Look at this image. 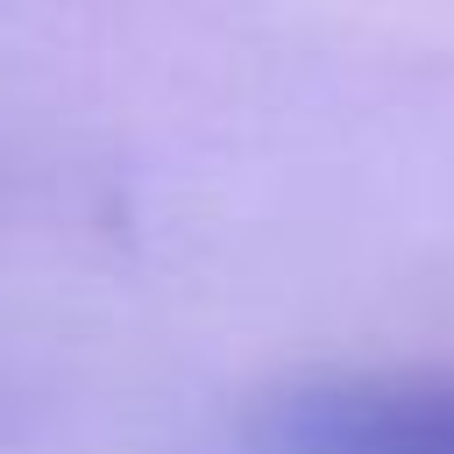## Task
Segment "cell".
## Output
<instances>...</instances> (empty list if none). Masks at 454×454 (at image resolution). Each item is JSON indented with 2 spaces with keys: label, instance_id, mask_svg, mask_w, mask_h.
Here are the masks:
<instances>
[{
  "label": "cell",
  "instance_id": "1",
  "mask_svg": "<svg viewBox=\"0 0 454 454\" xmlns=\"http://www.w3.org/2000/svg\"><path fill=\"white\" fill-rule=\"evenodd\" d=\"M262 454H454V376H319L284 390Z\"/></svg>",
  "mask_w": 454,
  "mask_h": 454
}]
</instances>
